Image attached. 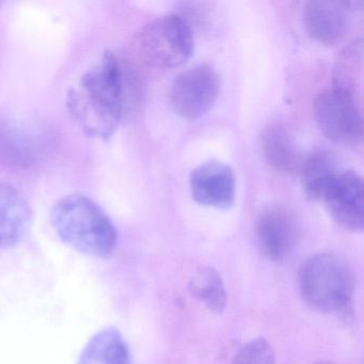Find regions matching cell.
<instances>
[{
    "label": "cell",
    "mask_w": 364,
    "mask_h": 364,
    "mask_svg": "<svg viewBox=\"0 0 364 364\" xmlns=\"http://www.w3.org/2000/svg\"><path fill=\"white\" fill-rule=\"evenodd\" d=\"M127 77L124 63L106 52L69 91L68 110L87 136L106 140L118 129L127 108Z\"/></svg>",
    "instance_id": "obj_1"
},
{
    "label": "cell",
    "mask_w": 364,
    "mask_h": 364,
    "mask_svg": "<svg viewBox=\"0 0 364 364\" xmlns=\"http://www.w3.org/2000/svg\"><path fill=\"white\" fill-rule=\"evenodd\" d=\"M52 225L63 242L91 257H109L118 242L112 219L85 196L71 195L59 200L52 210Z\"/></svg>",
    "instance_id": "obj_2"
},
{
    "label": "cell",
    "mask_w": 364,
    "mask_h": 364,
    "mask_svg": "<svg viewBox=\"0 0 364 364\" xmlns=\"http://www.w3.org/2000/svg\"><path fill=\"white\" fill-rule=\"evenodd\" d=\"M300 294L318 312L347 315L353 310L355 276L340 255L321 252L304 262L299 270Z\"/></svg>",
    "instance_id": "obj_3"
},
{
    "label": "cell",
    "mask_w": 364,
    "mask_h": 364,
    "mask_svg": "<svg viewBox=\"0 0 364 364\" xmlns=\"http://www.w3.org/2000/svg\"><path fill=\"white\" fill-rule=\"evenodd\" d=\"M134 43L144 65L173 69L184 65L193 54V31L182 16L168 14L142 27Z\"/></svg>",
    "instance_id": "obj_4"
},
{
    "label": "cell",
    "mask_w": 364,
    "mask_h": 364,
    "mask_svg": "<svg viewBox=\"0 0 364 364\" xmlns=\"http://www.w3.org/2000/svg\"><path fill=\"white\" fill-rule=\"evenodd\" d=\"M313 108L317 125L328 139L348 146L361 142L363 118L355 93L332 86L316 95Z\"/></svg>",
    "instance_id": "obj_5"
},
{
    "label": "cell",
    "mask_w": 364,
    "mask_h": 364,
    "mask_svg": "<svg viewBox=\"0 0 364 364\" xmlns=\"http://www.w3.org/2000/svg\"><path fill=\"white\" fill-rule=\"evenodd\" d=\"M54 134L40 123L0 120V161L9 167L31 169L50 154Z\"/></svg>",
    "instance_id": "obj_6"
},
{
    "label": "cell",
    "mask_w": 364,
    "mask_h": 364,
    "mask_svg": "<svg viewBox=\"0 0 364 364\" xmlns=\"http://www.w3.org/2000/svg\"><path fill=\"white\" fill-rule=\"evenodd\" d=\"M220 92V77L212 65H196L181 72L169 89V103L178 116L196 119L214 105Z\"/></svg>",
    "instance_id": "obj_7"
},
{
    "label": "cell",
    "mask_w": 364,
    "mask_h": 364,
    "mask_svg": "<svg viewBox=\"0 0 364 364\" xmlns=\"http://www.w3.org/2000/svg\"><path fill=\"white\" fill-rule=\"evenodd\" d=\"M255 232L262 252L272 261L280 262L293 252L299 236V225L291 208L274 203L259 212Z\"/></svg>",
    "instance_id": "obj_8"
},
{
    "label": "cell",
    "mask_w": 364,
    "mask_h": 364,
    "mask_svg": "<svg viewBox=\"0 0 364 364\" xmlns=\"http://www.w3.org/2000/svg\"><path fill=\"white\" fill-rule=\"evenodd\" d=\"M323 201L332 218L345 229L361 232L364 227V185L353 171L340 172Z\"/></svg>",
    "instance_id": "obj_9"
},
{
    "label": "cell",
    "mask_w": 364,
    "mask_h": 364,
    "mask_svg": "<svg viewBox=\"0 0 364 364\" xmlns=\"http://www.w3.org/2000/svg\"><path fill=\"white\" fill-rule=\"evenodd\" d=\"M189 188L193 199L202 205L228 208L235 199L233 170L218 161H208L191 171Z\"/></svg>",
    "instance_id": "obj_10"
},
{
    "label": "cell",
    "mask_w": 364,
    "mask_h": 364,
    "mask_svg": "<svg viewBox=\"0 0 364 364\" xmlns=\"http://www.w3.org/2000/svg\"><path fill=\"white\" fill-rule=\"evenodd\" d=\"M355 3L336 0H312L304 6L302 21L308 35L318 43L333 46L348 28Z\"/></svg>",
    "instance_id": "obj_11"
},
{
    "label": "cell",
    "mask_w": 364,
    "mask_h": 364,
    "mask_svg": "<svg viewBox=\"0 0 364 364\" xmlns=\"http://www.w3.org/2000/svg\"><path fill=\"white\" fill-rule=\"evenodd\" d=\"M31 223V208L9 183L0 182V249L21 242Z\"/></svg>",
    "instance_id": "obj_12"
},
{
    "label": "cell",
    "mask_w": 364,
    "mask_h": 364,
    "mask_svg": "<svg viewBox=\"0 0 364 364\" xmlns=\"http://www.w3.org/2000/svg\"><path fill=\"white\" fill-rule=\"evenodd\" d=\"M262 152L274 170L284 174L299 172L304 161L289 129L280 123H269L261 136Z\"/></svg>",
    "instance_id": "obj_13"
},
{
    "label": "cell",
    "mask_w": 364,
    "mask_h": 364,
    "mask_svg": "<svg viewBox=\"0 0 364 364\" xmlns=\"http://www.w3.org/2000/svg\"><path fill=\"white\" fill-rule=\"evenodd\" d=\"M77 364H132L131 351L117 328L100 330L82 349Z\"/></svg>",
    "instance_id": "obj_14"
},
{
    "label": "cell",
    "mask_w": 364,
    "mask_h": 364,
    "mask_svg": "<svg viewBox=\"0 0 364 364\" xmlns=\"http://www.w3.org/2000/svg\"><path fill=\"white\" fill-rule=\"evenodd\" d=\"M299 174L308 197L323 200L340 172L333 156L327 151L319 150L304 159Z\"/></svg>",
    "instance_id": "obj_15"
},
{
    "label": "cell",
    "mask_w": 364,
    "mask_h": 364,
    "mask_svg": "<svg viewBox=\"0 0 364 364\" xmlns=\"http://www.w3.org/2000/svg\"><path fill=\"white\" fill-rule=\"evenodd\" d=\"M191 295L215 314H221L227 306V291L219 272L212 267H201L189 282Z\"/></svg>",
    "instance_id": "obj_16"
},
{
    "label": "cell",
    "mask_w": 364,
    "mask_h": 364,
    "mask_svg": "<svg viewBox=\"0 0 364 364\" xmlns=\"http://www.w3.org/2000/svg\"><path fill=\"white\" fill-rule=\"evenodd\" d=\"M362 52L361 41L353 42L343 52L336 67L333 86L359 95L357 87L361 82Z\"/></svg>",
    "instance_id": "obj_17"
},
{
    "label": "cell",
    "mask_w": 364,
    "mask_h": 364,
    "mask_svg": "<svg viewBox=\"0 0 364 364\" xmlns=\"http://www.w3.org/2000/svg\"><path fill=\"white\" fill-rule=\"evenodd\" d=\"M231 364H276V353L265 338H253L238 349Z\"/></svg>",
    "instance_id": "obj_18"
},
{
    "label": "cell",
    "mask_w": 364,
    "mask_h": 364,
    "mask_svg": "<svg viewBox=\"0 0 364 364\" xmlns=\"http://www.w3.org/2000/svg\"><path fill=\"white\" fill-rule=\"evenodd\" d=\"M312 364H334L332 363V362L329 361H325V360H321V361L314 362V363Z\"/></svg>",
    "instance_id": "obj_19"
}]
</instances>
